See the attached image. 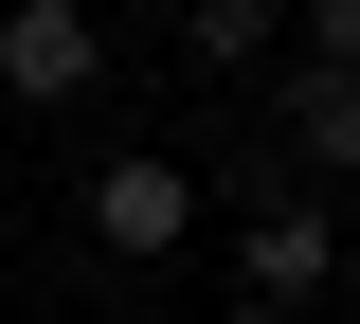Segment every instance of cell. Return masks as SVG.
Wrapping results in <instances>:
<instances>
[{
	"label": "cell",
	"mask_w": 360,
	"mask_h": 324,
	"mask_svg": "<svg viewBox=\"0 0 360 324\" xmlns=\"http://www.w3.org/2000/svg\"><path fill=\"white\" fill-rule=\"evenodd\" d=\"M198 162H180V144H108V162H90V252H127V271H162L180 234H198Z\"/></svg>",
	"instance_id": "1"
},
{
	"label": "cell",
	"mask_w": 360,
	"mask_h": 324,
	"mask_svg": "<svg viewBox=\"0 0 360 324\" xmlns=\"http://www.w3.org/2000/svg\"><path fill=\"white\" fill-rule=\"evenodd\" d=\"M0 91L18 108H90L108 91V0H0Z\"/></svg>",
	"instance_id": "2"
},
{
	"label": "cell",
	"mask_w": 360,
	"mask_h": 324,
	"mask_svg": "<svg viewBox=\"0 0 360 324\" xmlns=\"http://www.w3.org/2000/svg\"><path fill=\"white\" fill-rule=\"evenodd\" d=\"M270 144H288L307 181H360V72H307V54H288V91H270Z\"/></svg>",
	"instance_id": "3"
},
{
	"label": "cell",
	"mask_w": 360,
	"mask_h": 324,
	"mask_svg": "<svg viewBox=\"0 0 360 324\" xmlns=\"http://www.w3.org/2000/svg\"><path fill=\"white\" fill-rule=\"evenodd\" d=\"M324 252H342V216H324V181H288V198L252 216V306H307Z\"/></svg>",
	"instance_id": "4"
},
{
	"label": "cell",
	"mask_w": 360,
	"mask_h": 324,
	"mask_svg": "<svg viewBox=\"0 0 360 324\" xmlns=\"http://www.w3.org/2000/svg\"><path fill=\"white\" fill-rule=\"evenodd\" d=\"M270 37H288V0H180V54L198 72H270Z\"/></svg>",
	"instance_id": "5"
},
{
	"label": "cell",
	"mask_w": 360,
	"mask_h": 324,
	"mask_svg": "<svg viewBox=\"0 0 360 324\" xmlns=\"http://www.w3.org/2000/svg\"><path fill=\"white\" fill-rule=\"evenodd\" d=\"M288 37H307V72H360V0H288Z\"/></svg>",
	"instance_id": "6"
},
{
	"label": "cell",
	"mask_w": 360,
	"mask_h": 324,
	"mask_svg": "<svg viewBox=\"0 0 360 324\" xmlns=\"http://www.w3.org/2000/svg\"><path fill=\"white\" fill-rule=\"evenodd\" d=\"M324 288H360V198H342V252H324Z\"/></svg>",
	"instance_id": "7"
}]
</instances>
